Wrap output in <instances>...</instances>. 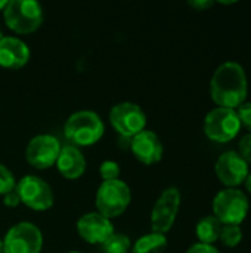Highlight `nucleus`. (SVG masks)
I'll return each mask as SVG.
<instances>
[{
	"label": "nucleus",
	"mask_w": 251,
	"mask_h": 253,
	"mask_svg": "<svg viewBox=\"0 0 251 253\" xmlns=\"http://www.w3.org/2000/svg\"><path fill=\"white\" fill-rule=\"evenodd\" d=\"M210 95L213 102L222 108L237 110L249 95V80L246 70L235 61L220 64L210 80Z\"/></svg>",
	"instance_id": "nucleus-1"
},
{
	"label": "nucleus",
	"mask_w": 251,
	"mask_h": 253,
	"mask_svg": "<svg viewBox=\"0 0 251 253\" xmlns=\"http://www.w3.org/2000/svg\"><path fill=\"white\" fill-rule=\"evenodd\" d=\"M105 132V125L95 111H77L64 125V135L74 147L95 145Z\"/></svg>",
	"instance_id": "nucleus-2"
},
{
	"label": "nucleus",
	"mask_w": 251,
	"mask_h": 253,
	"mask_svg": "<svg viewBox=\"0 0 251 253\" xmlns=\"http://www.w3.org/2000/svg\"><path fill=\"white\" fill-rule=\"evenodd\" d=\"M3 19L13 33L31 34L43 22V9L36 0H9L3 10Z\"/></svg>",
	"instance_id": "nucleus-3"
},
{
	"label": "nucleus",
	"mask_w": 251,
	"mask_h": 253,
	"mask_svg": "<svg viewBox=\"0 0 251 253\" xmlns=\"http://www.w3.org/2000/svg\"><path fill=\"white\" fill-rule=\"evenodd\" d=\"M213 216L222 225H241L250 211V202L240 188H223L213 199Z\"/></svg>",
	"instance_id": "nucleus-4"
},
{
	"label": "nucleus",
	"mask_w": 251,
	"mask_h": 253,
	"mask_svg": "<svg viewBox=\"0 0 251 253\" xmlns=\"http://www.w3.org/2000/svg\"><path fill=\"white\" fill-rule=\"evenodd\" d=\"M132 202V191L121 179L104 181L96 193V209L102 216L112 219L120 216Z\"/></svg>",
	"instance_id": "nucleus-5"
},
{
	"label": "nucleus",
	"mask_w": 251,
	"mask_h": 253,
	"mask_svg": "<svg viewBox=\"0 0 251 253\" xmlns=\"http://www.w3.org/2000/svg\"><path fill=\"white\" fill-rule=\"evenodd\" d=\"M241 122L237 110L216 107L210 110L204 119L206 136L217 144H228L241 132Z\"/></svg>",
	"instance_id": "nucleus-6"
},
{
	"label": "nucleus",
	"mask_w": 251,
	"mask_h": 253,
	"mask_svg": "<svg viewBox=\"0 0 251 253\" xmlns=\"http://www.w3.org/2000/svg\"><path fill=\"white\" fill-rule=\"evenodd\" d=\"M180 191L178 187H167L157 199L151 212V231L167 234L178 218L180 209Z\"/></svg>",
	"instance_id": "nucleus-7"
},
{
	"label": "nucleus",
	"mask_w": 251,
	"mask_h": 253,
	"mask_svg": "<svg viewBox=\"0 0 251 253\" xmlns=\"http://www.w3.org/2000/svg\"><path fill=\"white\" fill-rule=\"evenodd\" d=\"M109 123L118 135L132 139L145 130L146 114L135 102H118L109 111Z\"/></svg>",
	"instance_id": "nucleus-8"
},
{
	"label": "nucleus",
	"mask_w": 251,
	"mask_h": 253,
	"mask_svg": "<svg viewBox=\"0 0 251 253\" xmlns=\"http://www.w3.org/2000/svg\"><path fill=\"white\" fill-rule=\"evenodd\" d=\"M41 248V231L27 221L13 225L3 239V253H40Z\"/></svg>",
	"instance_id": "nucleus-9"
},
{
	"label": "nucleus",
	"mask_w": 251,
	"mask_h": 253,
	"mask_svg": "<svg viewBox=\"0 0 251 253\" xmlns=\"http://www.w3.org/2000/svg\"><path fill=\"white\" fill-rule=\"evenodd\" d=\"M15 190L19 194L21 203L33 211H47L53 206L55 196L50 185L36 175H27L16 182Z\"/></svg>",
	"instance_id": "nucleus-10"
},
{
	"label": "nucleus",
	"mask_w": 251,
	"mask_h": 253,
	"mask_svg": "<svg viewBox=\"0 0 251 253\" xmlns=\"http://www.w3.org/2000/svg\"><path fill=\"white\" fill-rule=\"evenodd\" d=\"M61 148V142L56 136L41 133L30 139L25 148V159L34 169L44 170L55 166Z\"/></svg>",
	"instance_id": "nucleus-11"
},
{
	"label": "nucleus",
	"mask_w": 251,
	"mask_h": 253,
	"mask_svg": "<svg viewBox=\"0 0 251 253\" xmlns=\"http://www.w3.org/2000/svg\"><path fill=\"white\" fill-rule=\"evenodd\" d=\"M215 172L225 188H238L246 182L250 173V166L238 154V151L229 150L217 157Z\"/></svg>",
	"instance_id": "nucleus-12"
},
{
	"label": "nucleus",
	"mask_w": 251,
	"mask_h": 253,
	"mask_svg": "<svg viewBox=\"0 0 251 253\" xmlns=\"http://www.w3.org/2000/svg\"><path fill=\"white\" fill-rule=\"evenodd\" d=\"M77 233L86 243L102 246L115 231L111 219L98 212H90L77 221Z\"/></svg>",
	"instance_id": "nucleus-13"
},
{
	"label": "nucleus",
	"mask_w": 251,
	"mask_h": 253,
	"mask_svg": "<svg viewBox=\"0 0 251 253\" xmlns=\"http://www.w3.org/2000/svg\"><path fill=\"white\" fill-rule=\"evenodd\" d=\"M130 148L133 156L146 166L158 163L164 153V147L158 135L146 129L132 138Z\"/></svg>",
	"instance_id": "nucleus-14"
},
{
	"label": "nucleus",
	"mask_w": 251,
	"mask_h": 253,
	"mask_svg": "<svg viewBox=\"0 0 251 253\" xmlns=\"http://www.w3.org/2000/svg\"><path fill=\"white\" fill-rule=\"evenodd\" d=\"M30 47L18 37L4 36L0 40V67L18 70L30 61Z\"/></svg>",
	"instance_id": "nucleus-15"
},
{
	"label": "nucleus",
	"mask_w": 251,
	"mask_h": 253,
	"mask_svg": "<svg viewBox=\"0 0 251 253\" xmlns=\"http://www.w3.org/2000/svg\"><path fill=\"white\" fill-rule=\"evenodd\" d=\"M55 166L65 179H78L86 170V159L77 147L64 145Z\"/></svg>",
	"instance_id": "nucleus-16"
},
{
	"label": "nucleus",
	"mask_w": 251,
	"mask_h": 253,
	"mask_svg": "<svg viewBox=\"0 0 251 253\" xmlns=\"http://www.w3.org/2000/svg\"><path fill=\"white\" fill-rule=\"evenodd\" d=\"M220 231H222V224L213 215L201 218L195 227L198 243H204V245H215L220 237Z\"/></svg>",
	"instance_id": "nucleus-17"
},
{
	"label": "nucleus",
	"mask_w": 251,
	"mask_h": 253,
	"mask_svg": "<svg viewBox=\"0 0 251 253\" xmlns=\"http://www.w3.org/2000/svg\"><path fill=\"white\" fill-rule=\"evenodd\" d=\"M167 237L158 233L141 236L132 246V253H164L167 249Z\"/></svg>",
	"instance_id": "nucleus-18"
},
{
	"label": "nucleus",
	"mask_w": 251,
	"mask_h": 253,
	"mask_svg": "<svg viewBox=\"0 0 251 253\" xmlns=\"http://www.w3.org/2000/svg\"><path fill=\"white\" fill-rule=\"evenodd\" d=\"M130 249H132L130 239L126 234H121V233H114L102 245L104 253H129Z\"/></svg>",
	"instance_id": "nucleus-19"
},
{
	"label": "nucleus",
	"mask_w": 251,
	"mask_h": 253,
	"mask_svg": "<svg viewBox=\"0 0 251 253\" xmlns=\"http://www.w3.org/2000/svg\"><path fill=\"white\" fill-rule=\"evenodd\" d=\"M219 240L226 248H231V249L237 248L243 242V230H241V227L240 225H222Z\"/></svg>",
	"instance_id": "nucleus-20"
},
{
	"label": "nucleus",
	"mask_w": 251,
	"mask_h": 253,
	"mask_svg": "<svg viewBox=\"0 0 251 253\" xmlns=\"http://www.w3.org/2000/svg\"><path fill=\"white\" fill-rule=\"evenodd\" d=\"M120 165L114 160H105L102 162L101 168H99V173L102 181H114V179H120Z\"/></svg>",
	"instance_id": "nucleus-21"
},
{
	"label": "nucleus",
	"mask_w": 251,
	"mask_h": 253,
	"mask_svg": "<svg viewBox=\"0 0 251 253\" xmlns=\"http://www.w3.org/2000/svg\"><path fill=\"white\" fill-rule=\"evenodd\" d=\"M16 187V181L13 173L0 163V196L7 194L9 191H12Z\"/></svg>",
	"instance_id": "nucleus-22"
},
{
	"label": "nucleus",
	"mask_w": 251,
	"mask_h": 253,
	"mask_svg": "<svg viewBox=\"0 0 251 253\" xmlns=\"http://www.w3.org/2000/svg\"><path fill=\"white\" fill-rule=\"evenodd\" d=\"M237 114L241 122V126H244L249 130V133H251V102L246 101L243 105H240L237 108Z\"/></svg>",
	"instance_id": "nucleus-23"
},
{
	"label": "nucleus",
	"mask_w": 251,
	"mask_h": 253,
	"mask_svg": "<svg viewBox=\"0 0 251 253\" xmlns=\"http://www.w3.org/2000/svg\"><path fill=\"white\" fill-rule=\"evenodd\" d=\"M238 154L247 162V165H251V133H246L240 142H238Z\"/></svg>",
	"instance_id": "nucleus-24"
},
{
	"label": "nucleus",
	"mask_w": 251,
	"mask_h": 253,
	"mask_svg": "<svg viewBox=\"0 0 251 253\" xmlns=\"http://www.w3.org/2000/svg\"><path fill=\"white\" fill-rule=\"evenodd\" d=\"M186 253H220V251L217 248H215L213 245L195 243L186 251Z\"/></svg>",
	"instance_id": "nucleus-25"
},
{
	"label": "nucleus",
	"mask_w": 251,
	"mask_h": 253,
	"mask_svg": "<svg viewBox=\"0 0 251 253\" xmlns=\"http://www.w3.org/2000/svg\"><path fill=\"white\" fill-rule=\"evenodd\" d=\"M3 203H4V206H7V208H16L18 205H21V199H19L18 191L13 188L12 191H9L7 194H4V196H3Z\"/></svg>",
	"instance_id": "nucleus-26"
},
{
	"label": "nucleus",
	"mask_w": 251,
	"mask_h": 253,
	"mask_svg": "<svg viewBox=\"0 0 251 253\" xmlns=\"http://www.w3.org/2000/svg\"><path fill=\"white\" fill-rule=\"evenodd\" d=\"M188 4H189L192 9H195V10H198V12H203V10L210 9V7L215 4V1H213V0H191Z\"/></svg>",
	"instance_id": "nucleus-27"
},
{
	"label": "nucleus",
	"mask_w": 251,
	"mask_h": 253,
	"mask_svg": "<svg viewBox=\"0 0 251 253\" xmlns=\"http://www.w3.org/2000/svg\"><path fill=\"white\" fill-rule=\"evenodd\" d=\"M244 185H246V190H247V191L251 194V172L249 173V176H247V179H246Z\"/></svg>",
	"instance_id": "nucleus-28"
},
{
	"label": "nucleus",
	"mask_w": 251,
	"mask_h": 253,
	"mask_svg": "<svg viewBox=\"0 0 251 253\" xmlns=\"http://www.w3.org/2000/svg\"><path fill=\"white\" fill-rule=\"evenodd\" d=\"M7 1H9V0H0V10H4V7H6Z\"/></svg>",
	"instance_id": "nucleus-29"
},
{
	"label": "nucleus",
	"mask_w": 251,
	"mask_h": 253,
	"mask_svg": "<svg viewBox=\"0 0 251 253\" xmlns=\"http://www.w3.org/2000/svg\"><path fill=\"white\" fill-rule=\"evenodd\" d=\"M0 253H3V240L0 239Z\"/></svg>",
	"instance_id": "nucleus-30"
},
{
	"label": "nucleus",
	"mask_w": 251,
	"mask_h": 253,
	"mask_svg": "<svg viewBox=\"0 0 251 253\" xmlns=\"http://www.w3.org/2000/svg\"><path fill=\"white\" fill-rule=\"evenodd\" d=\"M3 37H4V36H3V31H1V28H0V40H1Z\"/></svg>",
	"instance_id": "nucleus-31"
},
{
	"label": "nucleus",
	"mask_w": 251,
	"mask_h": 253,
	"mask_svg": "<svg viewBox=\"0 0 251 253\" xmlns=\"http://www.w3.org/2000/svg\"><path fill=\"white\" fill-rule=\"evenodd\" d=\"M68 253H81V252H68Z\"/></svg>",
	"instance_id": "nucleus-32"
}]
</instances>
